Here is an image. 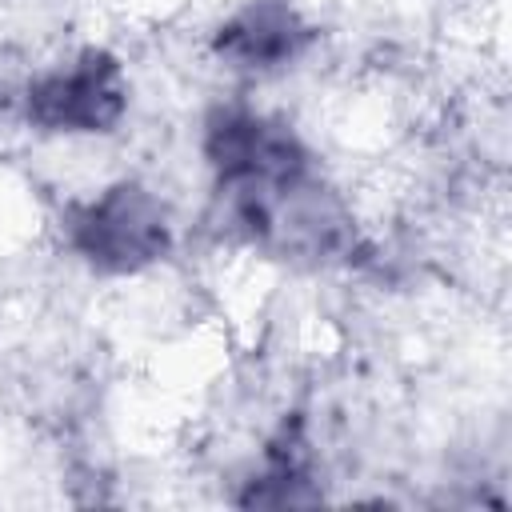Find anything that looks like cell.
Here are the masks:
<instances>
[{
  "label": "cell",
  "instance_id": "cell-1",
  "mask_svg": "<svg viewBox=\"0 0 512 512\" xmlns=\"http://www.w3.org/2000/svg\"><path fill=\"white\" fill-rule=\"evenodd\" d=\"M68 248L104 276H140L168 260L176 244L172 212L140 180H112L64 212Z\"/></svg>",
  "mask_w": 512,
  "mask_h": 512
},
{
  "label": "cell",
  "instance_id": "cell-2",
  "mask_svg": "<svg viewBox=\"0 0 512 512\" xmlns=\"http://www.w3.org/2000/svg\"><path fill=\"white\" fill-rule=\"evenodd\" d=\"M128 72L108 48H80L40 68L24 88V116L52 136H104L128 116Z\"/></svg>",
  "mask_w": 512,
  "mask_h": 512
},
{
  "label": "cell",
  "instance_id": "cell-3",
  "mask_svg": "<svg viewBox=\"0 0 512 512\" xmlns=\"http://www.w3.org/2000/svg\"><path fill=\"white\" fill-rule=\"evenodd\" d=\"M312 44V24L292 0H240L212 32V52L244 76H276Z\"/></svg>",
  "mask_w": 512,
  "mask_h": 512
}]
</instances>
